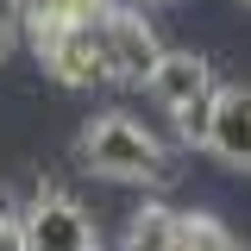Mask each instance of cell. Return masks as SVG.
Wrapping results in <instances>:
<instances>
[{
	"mask_svg": "<svg viewBox=\"0 0 251 251\" xmlns=\"http://www.w3.org/2000/svg\"><path fill=\"white\" fill-rule=\"evenodd\" d=\"M19 251H100V232L69 195H38L19 214Z\"/></svg>",
	"mask_w": 251,
	"mask_h": 251,
	"instance_id": "3957f363",
	"label": "cell"
},
{
	"mask_svg": "<svg viewBox=\"0 0 251 251\" xmlns=\"http://www.w3.org/2000/svg\"><path fill=\"white\" fill-rule=\"evenodd\" d=\"M107 6L113 0H13V31H25L31 50H44L50 38H63L75 25H100Z\"/></svg>",
	"mask_w": 251,
	"mask_h": 251,
	"instance_id": "8992f818",
	"label": "cell"
},
{
	"mask_svg": "<svg viewBox=\"0 0 251 251\" xmlns=\"http://www.w3.org/2000/svg\"><path fill=\"white\" fill-rule=\"evenodd\" d=\"M145 88L163 100V113L182 126L188 145H201V132H207V107H214V69L195 57V50H163Z\"/></svg>",
	"mask_w": 251,
	"mask_h": 251,
	"instance_id": "7a4b0ae2",
	"label": "cell"
},
{
	"mask_svg": "<svg viewBox=\"0 0 251 251\" xmlns=\"http://www.w3.org/2000/svg\"><path fill=\"white\" fill-rule=\"evenodd\" d=\"M38 57H44V69L57 75L63 88H94V82H113V75H107V50H100V25L63 31V38H50Z\"/></svg>",
	"mask_w": 251,
	"mask_h": 251,
	"instance_id": "52a82bcc",
	"label": "cell"
},
{
	"mask_svg": "<svg viewBox=\"0 0 251 251\" xmlns=\"http://www.w3.org/2000/svg\"><path fill=\"white\" fill-rule=\"evenodd\" d=\"M176 226H182V214H170L163 201H145L126 226V251H176Z\"/></svg>",
	"mask_w": 251,
	"mask_h": 251,
	"instance_id": "ba28073f",
	"label": "cell"
},
{
	"mask_svg": "<svg viewBox=\"0 0 251 251\" xmlns=\"http://www.w3.org/2000/svg\"><path fill=\"white\" fill-rule=\"evenodd\" d=\"M0 251H19V214L0 201Z\"/></svg>",
	"mask_w": 251,
	"mask_h": 251,
	"instance_id": "30bf717a",
	"label": "cell"
},
{
	"mask_svg": "<svg viewBox=\"0 0 251 251\" xmlns=\"http://www.w3.org/2000/svg\"><path fill=\"white\" fill-rule=\"evenodd\" d=\"M13 38H19V31H13V19H6V13H0V63L13 57Z\"/></svg>",
	"mask_w": 251,
	"mask_h": 251,
	"instance_id": "8fae6325",
	"label": "cell"
},
{
	"mask_svg": "<svg viewBox=\"0 0 251 251\" xmlns=\"http://www.w3.org/2000/svg\"><path fill=\"white\" fill-rule=\"evenodd\" d=\"M176 251H245V245H239L214 214H182V226H176Z\"/></svg>",
	"mask_w": 251,
	"mask_h": 251,
	"instance_id": "9c48e42d",
	"label": "cell"
},
{
	"mask_svg": "<svg viewBox=\"0 0 251 251\" xmlns=\"http://www.w3.org/2000/svg\"><path fill=\"white\" fill-rule=\"evenodd\" d=\"M100 50H107V75H113V82H151L157 57H163L157 25H145V13H132V6H107V19H100Z\"/></svg>",
	"mask_w": 251,
	"mask_h": 251,
	"instance_id": "277c9868",
	"label": "cell"
},
{
	"mask_svg": "<svg viewBox=\"0 0 251 251\" xmlns=\"http://www.w3.org/2000/svg\"><path fill=\"white\" fill-rule=\"evenodd\" d=\"M82 163L107 182H170V151L132 113H100L82 126Z\"/></svg>",
	"mask_w": 251,
	"mask_h": 251,
	"instance_id": "6da1fadb",
	"label": "cell"
},
{
	"mask_svg": "<svg viewBox=\"0 0 251 251\" xmlns=\"http://www.w3.org/2000/svg\"><path fill=\"white\" fill-rule=\"evenodd\" d=\"M201 145L232 163V170H251V88H214V107H207V132Z\"/></svg>",
	"mask_w": 251,
	"mask_h": 251,
	"instance_id": "5b68a950",
	"label": "cell"
}]
</instances>
